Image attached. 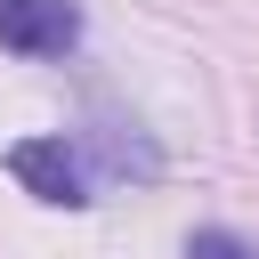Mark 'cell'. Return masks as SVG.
Masks as SVG:
<instances>
[{"label": "cell", "instance_id": "cell-1", "mask_svg": "<svg viewBox=\"0 0 259 259\" xmlns=\"http://www.w3.org/2000/svg\"><path fill=\"white\" fill-rule=\"evenodd\" d=\"M8 178H16L32 202H57V210H81V202H89L81 146H65V138H16V146H8Z\"/></svg>", "mask_w": 259, "mask_h": 259}, {"label": "cell", "instance_id": "cell-2", "mask_svg": "<svg viewBox=\"0 0 259 259\" xmlns=\"http://www.w3.org/2000/svg\"><path fill=\"white\" fill-rule=\"evenodd\" d=\"M81 40V8L73 0H0V49L16 57H65Z\"/></svg>", "mask_w": 259, "mask_h": 259}, {"label": "cell", "instance_id": "cell-3", "mask_svg": "<svg viewBox=\"0 0 259 259\" xmlns=\"http://www.w3.org/2000/svg\"><path fill=\"white\" fill-rule=\"evenodd\" d=\"M186 259H259V243H243L235 227H194L186 235Z\"/></svg>", "mask_w": 259, "mask_h": 259}]
</instances>
